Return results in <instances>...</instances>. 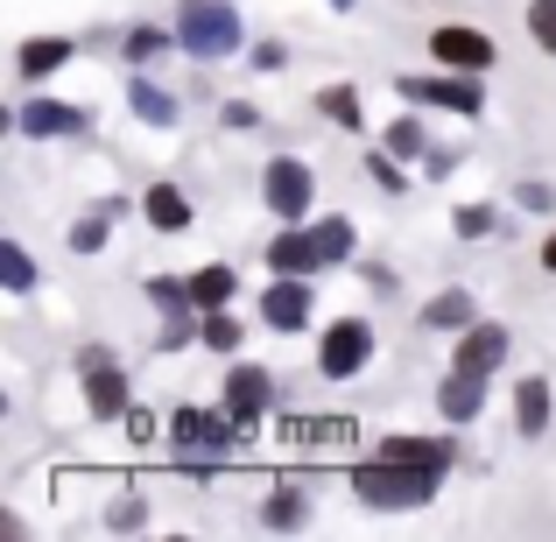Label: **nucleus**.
Returning a JSON list of instances; mask_svg holds the SVG:
<instances>
[{
  "instance_id": "f257e3e1",
  "label": "nucleus",
  "mask_w": 556,
  "mask_h": 542,
  "mask_svg": "<svg viewBox=\"0 0 556 542\" xmlns=\"http://www.w3.org/2000/svg\"><path fill=\"white\" fill-rule=\"evenodd\" d=\"M437 479H444V472H430V465L374 458V465H359V472H353V493L367 507H380V515H394V507H422L437 493Z\"/></svg>"
},
{
  "instance_id": "f03ea898",
  "label": "nucleus",
  "mask_w": 556,
  "mask_h": 542,
  "mask_svg": "<svg viewBox=\"0 0 556 542\" xmlns=\"http://www.w3.org/2000/svg\"><path fill=\"white\" fill-rule=\"evenodd\" d=\"M177 50H190L198 64L232 56L240 50V8L232 0H184L177 8Z\"/></svg>"
},
{
  "instance_id": "7ed1b4c3",
  "label": "nucleus",
  "mask_w": 556,
  "mask_h": 542,
  "mask_svg": "<svg viewBox=\"0 0 556 542\" xmlns=\"http://www.w3.org/2000/svg\"><path fill=\"white\" fill-rule=\"evenodd\" d=\"M169 437H177V451H184V472H212L218 458H232V444H240V416H212V408H177L169 416Z\"/></svg>"
},
{
  "instance_id": "20e7f679",
  "label": "nucleus",
  "mask_w": 556,
  "mask_h": 542,
  "mask_svg": "<svg viewBox=\"0 0 556 542\" xmlns=\"http://www.w3.org/2000/svg\"><path fill=\"white\" fill-rule=\"evenodd\" d=\"M367 360H374V325H359V317H339V325L325 331V345H317V366H325L331 380L359 374Z\"/></svg>"
},
{
  "instance_id": "39448f33",
  "label": "nucleus",
  "mask_w": 556,
  "mask_h": 542,
  "mask_svg": "<svg viewBox=\"0 0 556 542\" xmlns=\"http://www.w3.org/2000/svg\"><path fill=\"white\" fill-rule=\"evenodd\" d=\"M261 198H268V212L275 218H303L311 212V169L303 163H268V177H261Z\"/></svg>"
},
{
  "instance_id": "423d86ee",
  "label": "nucleus",
  "mask_w": 556,
  "mask_h": 542,
  "mask_svg": "<svg viewBox=\"0 0 556 542\" xmlns=\"http://www.w3.org/2000/svg\"><path fill=\"white\" fill-rule=\"evenodd\" d=\"M226 408L240 416V430H247V423H261L275 408V380L261 374V366H232V374H226Z\"/></svg>"
},
{
  "instance_id": "0eeeda50",
  "label": "nucleus",
  "mask_w": 556,
  "mask_h": 542,
  "mask_svg": "<svg viewBox=\"0 0 556 542\" xmlns=\"http://www.w3.org/2000/svg\"><path fill=\"white\" fill-rule=\"evenodd\" d=\"M268 268H275V275H311V268H325V247H317V232H296V218H289V226L268 240Z\"/></svg>"
},
{
  "instance_id": "6e6552de",
  "label": "nucleus",
  "mask_w": 556,
  "mask_h": 542,
  "mask_svg": "<svg viewBox=\"0 0 556 542\" xmlns=\"http://www.w3.org/2000/svg\"><path fill=\"white\" fill-rule=\"evenodd\" d=\"M430 50H437V64H451V71H486L493 64V42L479 36V28H437Z\"/></svg>"
},
{
  "instance_id": "1a4fd4ad",
  "label": "nucleus",
  "mask_w": 556,
  "mask_h": 542,
  "mask_svg": "<svg viewBox=\"0 0 556 542\" xmlns=\"http://www.w3.org/2000/svg\"><path fill=\"white\" fill-rule=\"evenodd\" d=\"M402 92H408V99H430V106H451V113H465V121L486 106L472 78H402Z\"/></svg>"
},
{
  "instance_id": "9d476101",
  "label": "nucleus",
  "mask_w": 556,
  "mask_h": 542,
  "mask_svg": "<svg viewBox=\"0 0 556 542\" xmlns=\"http://www.w3.org/2000/svg\"><path fill=\"white\" fill-rule=\"evenodd\" d=\"M14 127H22V135H36V141H50V135H78V127H85V106H56V99H28V106L14 113Z\"/></svg>"
},
{
  "instance_id": "9b49d317",
  "label": "nucleus",
  "mask_w": 556,
  "mask_h": 542,
  "mask_svg": "<svg viewBox=\"0 0 556 542\" xmlns=\"http://www.w3.org/2000/svg\"><path fill=\"white\" fill-rule=\"evenodd\" d=\"M261 317H268L275 331H296L303 317H311V289H303V275H282V282L261 297Z\"/></svg>"
},
{
  "instance_id": "f8f14e48",
  "label": "nucleus",
  "mask_w": 556,
  "mask_h": 542,
  "mask_svg": "<svg viewBox=\"0 0 556 542\" xmlns=\"http://www.w3.org/2000/svg\"><path fill=\"white\" fill-rule=\"evenodd\" d=\"M437 408H444L451 423H472L479 408H486V374H472V366H458V374L437 388Z\"/></svg>"
},
{
  "instance_id": "ddd939ff",
  "label": "nucleus",
  "mask_w": 556,
  "mask_h": 542,
  "mask_svg": "<svg viewBox=\"0 0 556 542\" xmlns=\"http://www.w3.org/2000/svg\"><path fill=\"white\" fill-rule=\"evenodd\" d=\"M85 408H92V416H121V408H127V374L113 360L85 366Z\"/></svg>"
},
{
  "instance_id": "4468645a",
  "label": "nucleus",
  "mask_w": 556,
  "mask_h": 542,
  "mask_svg": "<svg viewBox=\"0 0 556 542\" xmlns=\"http://www.w3.org/2000/svg\"><path fill=\"white\" fill-rule=\"evenodd\" d=\"M501 360H507V325H465L458 366H472V374H493Z\"/></svg>"
},
{
  "instance_id": "2eb2a0df",
  "label": "nucleus",
  "mask_w": 556,
  "mask_h": 542,
  "mask_svg": "<svg viewBox=\"0 0 556 542\" xmlns=\"http://www.w3.org/2000/svg\"><path fill=\"white\" fill-rule=\"evenodd\" d=\"M515 423H521V437H543L549 430V380H521L515 388Z\"/></svg>"
},
{
  "instance_id": "dca6fc26",
  "label": "nucleus",
  "mask_w": 556,
  "mask_h": 542,
  "mask_svg": "<svg viewBox=\"0 0 556 542\" xmlns=\"http://www.w3.org/2000/svg\"><path fill=\"white\" fill-rule=\"evenodd\" d=\"M472 325V297L465 289H444V297L422 303V331H465Z\"/></svg>"
},
{
  "instance_id": "f3484780",
  "label": "nucleus",
  "mask_w": 556,
  "mask_h": 542,
  "mask_svg": "<svg viewBox=\"0 0 556 542\" xmlns=\"http://www.w3.org/2000/svg\"><path fill=\"white\" fill-rule=\"evenodd\" d=\"M380 458H402V465H430V472H451V444H430V437H388Z\"/></svg>"
},
{
  "instance_id": "a211bd4d",
  "label": "nucleus",
  "mask_w": 556,
  "mask_h": 542,
  "mask_svg": "<svg viewBox=\"0 0 556 542\" xmlns=\"http://www.w3.org/2000/svg\"><path fill=\"white\" fill-rule=\"evenodd\" d=\"M141 212H149V226H163V232H184L190 226V198H184V190H169V184H155L149 198H141Z\"/></svg>"
},
{
  "instance_id": "6ab92c4d",
  "label": "nucleus",
  "mask_w": 556,
  "mask_h": 542,
  "mask_svg": "<svg viewBox=\"0 0 556 542\" xmlns=\"http://www.w3.org/2000/svg\"><path fill=\"white\" fill-rule=\"evenodd\" d=\"M127 99H135V113H141V121H149V127H177V92H163V85H149V78H135V92H127Z\"/></svg>"
},
{
  "instance_id": "aec40b11",
  "label": "nucleus",
  "mask_w": 556,
  "mask_h": 542,
  "mask_svg": "<svg viewBox=\"0 0 556 542\" xmlns=\"http://www.w3.org/2000/svg\"><path fill=\"white\" fill-rule=\"evenodd\" d=\"M64 56H71L64 36H28V42H22V78H50Z\"/></svg>"
},
{
  "instance_id": "412c9836",
  "label": "nucleus",
  "mask_w": 556,
  "mask_h": 542,
  "mask_svg": "<svg viewBox=\"0 0 556 542\" xmlns=\"http://www.w3.org/2000/svg\"><path fill=\"white\" fill-rule=\"evenodd\" d=\"M190 297H198V311H226L232 303V268H198L190 275Z\"/></svg>"
},
{
  "instance_id": "4be33fe9",
  "label": "nucleus",
  "mask_w": 556,
  "mask_h": 542,
  "mask_svg": "<svg viewBox=\"0 0 556 542\" xmlns=\"http://www.w3.org/2000/svg\"><path fill=\"white\" fill-rule=\"evenodd\" d=\"M113 218H121V198L99 204L92 218H78V226H71V247H78V254H99V247H106V226H113Z\"/></svg>"
},
{
  "instance_id": "5701e85b",
  "label": "nucleus",
  "mask_w": 556,
  "mask_h": 542,
  "mask_svg": "<svg viewBox=\"0 0 556 542\" xmlns=\"http://www.w3.org/2000/svg\"><path fill=\"white\" fill-rule=\"evenodd\" d=\"M317 113L339 121V127H359V92L353 85H325V92H317Z\"/></svg>"
},
{
  "instance_id": "b1692460",
  "label": "nucleus",
  "mask_w": 556,
  "mask_h": 542,
  "mask_svg": "<svg viewBox=\"0 0 556 542\" xmlns=\"http://www.w3.org/2000/svg\"><path fill=\"white\" fill-rule=\"evenodd\" d=\"M198 339L212 345V353H240V325H232L226 311H204L198 317Z\"/></svg>"
},
{
  "instance_id": "393cba45",
  "label": "nucleus",
  "mask_w": 556,
  "mask_h": 542,
  "mask_svg": "<svg viewBox=\"0 0 556 542\" xmlns=\"http://www.w3.org/2000/svg\"><path fill=\"white\" fill-rule=\"evenodd\" d=\"M261 521H268V529H296V521H303V493L296 487H275L268 507H261Z\"/></svg>"
},
{
  "instance_id": "a878e982",
  "label": "nucleus",
  "mask_w": 556,
  "mask_h": 542,
  "mask_svg": "<svg viewBox=\"0 0 556 542\" xmlns=\"http://www.w3.org/2000/svg\"><path fill=\"white\" fill-rule=\"evenodd\" d=\"M0 282H8L14 297H22V289H36V261H28V254H22V247H14V240L0 247Z\"/></svg>"
},
{
  "instance_id": "bb28decb",
  "label": "nucleus",
  "mask_w": 556,
  "mask_h": 542,
  "mask_svg": "<svg viewBox=\"0 0 556 542\" xmlns=\"http://www.w3.org/2000/svg\"><path fill=\"white\" fill-rule=\"evenodd\" d=\"M282 437H296V444H345L353 423H282Z\"/></svg>"
},
{
  "instance_id": "cd10ccee",
  "label": "nucleus",
  "mask_w": 556,
  "mask_h": 542,
  "mask_svg": "<svg viewBox=\"0 0 556 542\" xmlns=\"http://www.w3.org/2000/svg\"><path fill=\"white\" fill-rule=\"evenodd\" d=\"M311 232H317V247H325V261L353 254V226H345V218H325V226H311Z\"/></svg>"
},
{
  "instance_id": "c85d7f7f",
  "label": "nucleus",
  "mask_w": 556,
  "mask_h": 542,
  "mask_svg": "<svg viewBox=\"0 0 556 542\" xmlns=\"http://www.w3.org/2000/svg\"><path fill=\"white\" fill-rule=\"evenodd\" d=\"M529 36L556 56V0H535V8H529Z\"/></svg>"
},
{
  "instance_id": "c756f323",
  "label": "nucleus",
  "mask_w": 556,
  "mask_h": 542,
  "mask_svg": "<svg viewBox=\"0 0 556 542\" xmlns=\"http://www.w3.org/2000/svg\"><path fill=\"white\" fill-rule=\"evenodd\" d=\"M163 50H169L163 28H135V36H127V56H135V64H149V56H163Z\"/></svg>"
},
{
  "instance_id": "7c9ffc66",
  "label": "nucleus",
  "mask_w": 556,
  "mask_h": 542,
  "mask_svg": "<svg viewBox=\"0 0 556 542\" xmlns=\"http://www.w3.org/2000/svg\"><path fill=\"white\" fill-rule=\"evenodd\" d=\"M367 169H374V184H380V190H394V198H402V190H408V177H402V169H394V149H380Z\"/></svg>"
},
{
  "instance_id": "2f4dec72",
  "label": "nucleus",
  "mask_w": 556,
  "mask_h": 542,
  "mask_svg": "<svg viewBox=\"0 0 556 542\" xmlns=\"http://www.w3.org/2000/svg\"><path fill=\"white\" fill-rule=\"evenodd\" d=\"M458 232H465V240H486V232H493V204H465V212H458Z\"/></svg>"
},
{
  "instance_id": "473e14b6",
  "label": "nucleus",
  "mask_w": 556,
  "mask_h": 542,
  "mask_svg": "<svg viewBox=\"0 0 556 542\" xmlns=\"http://www.w3.org/2000/svg\"><path fill=\"white\" fill-rule=\"evenodd\" d=\"M388 149H394V155H422V127H416V121H394V127H388Z\"/></svg>"
},
{
  "instance_id": "72a5a7b5",
  "label": "nucleus",
  "mask_w": 556,
  "mask_h": 542,
  "mask_svg": "<svg viewBox=\"0 0 556 542\" xmlns=\"http://www.w3.org/2000/svg\"><path fill=\"white\" fill-rule=\"evenodd\" d=\"M515 198H521V204H529V212H556V190H549V184H521V190H515Z\"/></svg>"
},
{
  "instance_id": "f704fd0d",
  "label": "nucleus",
  "mask_w": 556,
  "mask_h": 542,
  "mask_svg": "<svg viewBox=\"0 0 556 542\" xmlns=\"http://www.w3.org/2000/svg\"><path fill=\"white\" fill-rule=\"evenodd\" d=\"M218 113H226V127H261V106H247V99H226Z\"/></svg>"
},
{
  "instance_id": "c9c22d12",
  "label": "nucleus",
  "mask_w": 556,
  "mask_h": 542,
  "mask_svg": "<svg viewBox=\"0 0 556 542\" xmlns=\"http://www.w3.org/2000/svg\"><path fill=\"white\" fill-rule=\"evenodd\" d=\"M282 64H289L282 42H254V71H282Z\"/></svg>"
},
{
  "instance_id": "e433bc0d",
  "label": "nucleus",
  "mask_w": 556,
  "mask_h": 542,
  "mask_svg": "<svg viewBox=\"0 0 556 542\" xmlns=\"http://www.w3.org/2000/svg\"><path fill=\"white\" fill-rule=\"evenodd\" d=\"M106 521H113V529H141V501H121Z\"/></svg>"
},
{
  "instance_id": "4c0bfd02",
  "label": "nucleus",
  "mask_w": 556,
  "mask_h": 542,
  "mask_svg": "<svg viewBox=\"0 0 556 542\" xmlns=\"http://www.w3.org/2000/svg\"><path fill=\"white\" fill-rule=\"evenodd\" d=\"M422 163H430V177H451V169H458V163H451V149H422Z\"/></svg>"
},
{
  "instance_id": "58836bf2",
  "label": "nucleus",
  "mask_w": 556,
  "mask_h": 542,
  "mask_svg": "<svg viewBox=\"0 0 556 542\" xmlns=\"http://www.w3.org/2000/svg\"><path fill=\"white\" fill-rule=\"evenodd\" d=\"M543 268H556V240H549V247H543Z\"/></svg>"
},
{
  "instance_id": "ea45409f",
  "label": "nucleus",
  "mask_w": 556,
  "mask_h": 542,
  "mask_svg": "<svg viewBox=\"0 0 556 542\" xmlns=\"http://www.w3.org/2000/svg\"><path fill=\"white\" fill-rule=\"evenodd\" d=\"M331 8H339V14H345V8H353V0H331Z\"/></svg>"
}]
</instances>
